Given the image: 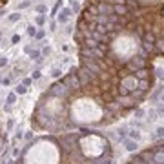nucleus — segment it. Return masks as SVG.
I'll return each mask as SVG.
<instances>
[{
	"instance_id": "412c9836",
	"label": "nucleus",
	"mask_w": 164,
	"mask_h": 164,
	"mask_svg": "<svg viewBox=\"0 0 164 164\" xmlns=\"http://www.w3.org/2000/svg\"><path fill=\"white\" fill-rule=\"evenodd\" d=\"M35 24L37 26H44L46 24V15H37L35 17Z\"/></svg>"
},
{
	"instance_id": "5701e85b",
	"label": "nucleus",
	"mask_w": 164,
	"mask_h": 164,
	"mask_svg": "<svg viewBox=\"0 0 164 164\" xmlns=\"http://www.w3.org/2000/svg\"><path fill=\"white\" fill-rule=\"evenodd\" d=\"M31 79H33V80H40L42 79V71L40 69H35V71L31 73Z\"/></svg>"
},
{
	"instance_id": "a211bd4d",
	"label": "nucleus",
	"mask_w": 164,
	"mask_h": 164,
	"mask_svg": "<svg viewBox=\"0 0 164 164\" xmlns=\"http://www.w3.org/2000/svg\"><path fill=\"white\" fill-rule=\"evenodd\" d=\"M20 155H22V148H18V146H13V148H11V157L18 159Z\"/></svg>"
},
{
	"instance_id": "f704fd0d",
	"label": "nucleus",
	"mask_w": 164,
	"mask_h": 164,
	"mask_svg": "<svg viewBox=\"0 0 164 164\" xmlns=\"http://www.w3.org/2000/svg\"><path fill=\"white\" fill-rule=\"evenodd\" d=\"M0 37H2V31H0Z\"/></svg>"
},
{
	"instance_id": "f8f14e48",
	"label": "nucleus",
	"mask_w": 164,
	"mask_h": 164,
	"mask_svg": "<svg viewBox=\"0 0 164 164\" xmlns=\"http://www.w3.org/2000/svg\"><path fill=\"white\" fill-rule=\"evenodd\" d=\"M22 15L18 13V11H15V13H9L7 15V22H11V24H15V22H20Z\"/></svg>"
},
{
	"instance_id": "6e6552de",
	"label": "nucleus",
	"mask_w": 164,
	"mask_h": 164,
	"mask_svg": "<svg viewBox=\"0 0 164 164\" xmlns=\"http://www.w3.org/2000/svg\"><path fill=\"white\" fill-rule=\"evenodd\" d=\"M141 135H142V133H141V129H137V128H133V129H129V131H128V137H129V139H133V141H139V139H141Z\"/></svg>"
},
{
	"instance_id": "72a5a7b5",
	"label": "nucleus",
	"mask_w": 164,
	"mask_h": 164,
	"mask_svg": "<svg viewBox=\"0 0 164 164\" xmlns=\"http://www.w3.org/2000/svg\"><path fill=\"white\" fill-rule=\"evenodd\" d=\"M0 164H7V161L6 159H0Z\"/></svg>"
},
{
	"instance_id": "c756f323",
	"label": "nucleus",
	"mask_w": 164,
	"mask_h": 164,
	"mask_svg": "<svg viewBox=\"0 0 164 164\" xmlns=\"http://www.w3.org/2000/svg\"><path fill=\"white\" fill-rule=\"evenodd\" d=\"M57 24H59V22H51V24H49V31H55V29H57Z\"/></svg>"
},
{
	"instance_id": "9b49d317",
	"label": "nucleus",
	"mask_w": 164,
	"mask_h": 164,
	"mask_svg": "<svg viewBox=\"0 0 164 164\" xmlns=\"http://www.w3.org/2000/svg\"><path fill=\"white\" fill-rule=\"evenodd\" d=\"M29 59L40 62L42 60V51H39V49H31V51H29Z\"/></svg>"
},
{
	"instance_id": "dca6fc26",
	"label": "nucleus",
	"mask_w": 164,
	"mask_h": 164,
	"mask_svg": "<svg viewBox=\"0 0 164 164\" xmlns=\"http://www.w3.org/2000/svg\"><path fill=\"white\" fill-rule=\"evenodd\" d=\"M49 75H51V79H59V77H62V69L55 66V68L51 69V73H49Z\"/></svg>"
},
{
	"instance_id": "f03ea898",
	"label": "nucleus",
	"mask_w": 164,
	"mask_h": 164,
	"mask_svg": "<svg viewBox=\"0 0 164 164\" xmlns=\"http://www.w3.org/2000/svg\"><path fill=\"white\" fill-rule=\"evenodd\" d=\"M121 86H124L129 93H133L137 88H139V80L135 79V77H126V79H122V82H121Z\"/></svg>"
},
{
	"instance_id": "4468645a",
	"label": "nucleus",
	"mask_w": 164,
	"mask_h": 164,
	"mask_svg": "<svg viewBox=\"0 0 164 164\" xmlns=\"http://www.w3.org/2000/svg\"><path fill=\"white\" fill-rule=\"evenodd\" d=\"M26 35H27V37H33V39H35V35H37V27H35L33 24H29V26L26 27Z\"/></svg>"
},
{
	"instance_id": "9d476101",
	"label": "nucleus",
	"mask_w": 164,
	"mask_h": 164,
	"mask_svg": "<svg viewBox=\"0 0 164 164\" xmlns=\"http://www.w3.org/2000/svg\"><path fill=\"white\" fill-rule=\"evenodd\" d=\"M17 93L15 91H11V93H7V97H6V104L7 106H13V104H17Z\"/></svg>"
},
{
	"instance_id": "7ed1b4c3",
	"label": "nucleus",
	"mask_w": 164,
	"mask_h": 164,
	"mask_svg": "<svg viewBox=\"0 0 164 164\" xmlns=\"http://www.w3.org/2000/svg\"><path fill=\"white\" fill-rule=\"evenodd\" d=\"M71 15H73L71 7H62L60 11H59V15H57V22L59 24H68V20L71 18Z\"/></svg>"
},
{
	"instance_id": "aec40b11",
	"label": "nucleus",
	"mask_w": 164,
	"mask_h": 164,
	"mask_svg": "<svg viewBox=\"0 0 164 164\" xmlns=\"http://www.w3.org/2000/svg\"><path fill=\"white\" fill-rule=\"evenodd\" d=\"M155 109H157L159 119H161V117H164V102H161V100H159V104H157V108H155Z\"/></svg>"
},
{
	"instance_id": "423d86ee",
	"label": "nucleus",
	"mask_w": 164,
	"mask_h": 164,
	"mask_svg": "<svg viewBox=\"0 0 164 164\" xmlns=\"http://www.w3.org/2000/svg\"><path fill=\"white\" fill-rule=\"evenodd\" d=\"M24 139V129H22V126H18L17 129H15V135H13V141H11V146H15L17 141H22Z\"/></svg>"
},
{
	"instance_id": "473e14b6",
	"label": "nucleus",
	"mask_w": 164,
	"mask_h": 164,
	"mask_svg": "<svg viewBox=\"0 0 164 164\" xmlns=\"http://www.w3.org/2000/svg\"><path fill=\"white\" fill-rule=\"evenodd\" d=\"M159 100H161V102H164V89H162V93H161V97H159Z\"/></svg>"
},
{
	"instance_id": "2eb2a0df",
	"label": "nucleus",
	"mask_w": 164,
	"mask_h": 164,
	"mask_svg": "<svg viewBox=\"0 0 164 164\" xmlns=\"http://www.w3.org/2000/svg\"><path fill=\"white\" fill-rule=\"evenodd\" d=\"M144 115H146V111H144L142 108H135V111H133V119H144Z\"/></svg>"
},
{
	"instance_id": "7c9ffc66",
	"label": "nucleus",
	"mask_w": 164,
	"mask_h": 164,
	"mask_svg": "<svg viewBox=\"0 0 164 164\" xmlns=\"http://www.w3.org/2000/svg\"><path fill=\"white\" fill-rule=\"evenodd\" d=\"M157 77H159L161 80H164V71L162 69H157Z\"/></svg>"
},
{
	"instance_id": "f257e3e1",
	"label": "nucleus",
	"mask_w": 164,
	"mask_h": 164,
	"mask_svg": "<svg viewBox=\"0 0 164 164\" xmlns=\"http://www.w3.org/2000/svg\"><path fill=\"white\" fill-rule=\"evenodd\" d=\"M113 49H115V53H117L119 57H124V60H128L129 57L135 55V51H137V42L133 40L131 37H128V35H122V37H119L117 42L113 44Z\"/></svg>"
},
{
	"instance_id": "ddd939ff",
	"label": "nucleus",
	"mask_w": 164,
	"mask_h": 164,
	"mask_svg": "<svg viewBox=\"0 0 164 164\" xmlns=\"http://www.w3.org/2000/svg\"><path fill=\"white\" fill-rule=\"evenodd\" d=\"M60 7H62V0H59V2L53 6V9H51V15H49V17H51V18H53V17H57V15H59V11H60Z\"/></svg>"
},
{
	"instance_id": "0eeeda50",
	"label": "nucleus",
	"mask_w": 164,
	"mask_h": 164,
	"mask_svg": "<svg viewBox=\"0 0 164 164\" xmlns=\"http://www.w3.org/2000/svg\"><path fill=\"white\" fill-rule=\"evenodd\" d=\"M150 139H151V141H157V139H164V126H159V128L155 129V133H151V135H150Z\"/></svg>"
},
{
	"instance_id": "cd10ccee",
	"label": "nucleus",
	"mask_w": 164,
	"mask_h": 164,
	"mask_svg": "<svg viewBox=\"0 0 164 164\" xmlns=\"http://www.w3.org/2000/svg\"><path fill=\"white\" fill-rule=\"evenodd\" d=\"M22 84H24V86H27V88H29V86H31V84H33V79H31V77H26V79H24V80H22Z\"/></svg>"
},
{
	"instance_id": "2f4dec72",
	"label": "nucleus",
	"mask_w": 164,
	"mask_h": 164,
	"mask_svg": "<svg viewBox=\"0 0 164 164\" xmlns=\"http://www.w3.org/2000/svg\"><path fill=\"white\" fill-rule=\"evenodd\" d=\"M49 51H51V49H49V46H44V49H42V55H49Z\"/></svg>"
},
{
	"instance_id": "bb28decb",
	"label": "nucleus",
	"mask_w": 164,
	"mask_h": 164,
	"mask_svg": "<svg viewBox=\"0 0 164 164\" xmlns=\"http://www.w3.org/2000/svg\"><path fill=\"white\" fill-rule=\"evenodd\" d=\"M9 64V59L7 57H0V68H4V66H7Z\"/></svg>"
},
{
	"instance_id": "1a4fd4ad",
	"label": "nucleus",
	"mask_w": 164,
	"mask_h": 164,
	"mask_svg": "<svg viewBox=\"0 0 164 164\" xmlns=\"http://www.w3.org/2000/svg\"><path fill=\"white\" fill-rule=\"evenodd\" d=\"M13 91H15L17 95H26V93L29 91V88H27V86H24V84H17Z\"/></svg>"
},
{
	"instance_id": "a878e982",
	"label": "nucleus",
	"mask_w": 164,
	"mask_h": 164,
	"mask_svg": "<svg viewBox=\"0 0 164 164\" xmlns=\"http://www.w3.org/2000/svg\"><path fill=\"white\" fill-rule=\"evenodd\" d=\"M18 42H20V35H18V33H15V35L11 37V44H18Z\"/></svg>"
},
{
	"instance_id": "f3484780",
	"label": "nucleus",
	"mask_w": 164,
	"mask_h": 164,
	"mask_svg": "<svg viewBox=\"0 0 164 164\" xmlns=\"http://www.w3.org/2000/svg\"><path fill=\"white\" fill-rule=\"evenodd\" d=\"M13 128H15V119H13V117H9V119H7V124H6V133L13 131Z\"/></svg>"
},
{
	"instance_id": "39448f33",
	"label": "nucleus",
	"mask_w": 164,
	"mask_h": 164,
	"mask_svg": "<svg viewBox=\"0 0 164 164\" xmlns=\"http://www.w3.org/2000/svg\"><path fill=\"white\" fill-rule=\"evenodd\" d=\"M157 119H159V115H157V109H155V108H151V109L146 113V122H148V124H150V122H155Z\"/></svg>"
},
{
	"instance_id": "c9c22d12",
	"label": "nucleus",
	"mask_w": 164,
	"mask_h": 164,
	"mask_svg": "<svg viewBox=\"0 0 164 164\" xmlns=\"http://www.w3.org/2000/svg\"><path fill=\"white\" fill-rule=\"evenodd\" d=\"M31 2H33V0H31Z\"/></svg>"
},
{
	"instance_id": "20e7f679",
	"label": "nucleus",
	"mask_w": 164,
	"mask_h": 164,
	"mask_svg": "<svg viewBox=\"0 0 164 164\" xmlns=\"http://www.w3.org/2000/svg\"><path fill=\"white\" fill-rule=\"evenodd\" d=\"M122 144H124V148H126V151H129V153H135L139 150V142L133 141V139H129V137H126L122 141Z\"/></svg>"
},
{
	"instance_id": "b1692460",
	"label": "nucleus",
	"mask_w": 164,
	"mask_h": 164,
	"mask_svg": "<svg viewBox=\"0 0 164 164\" xmlns=\"http://www.w3.org/2000/svg\"><path fill=\"white\" fill-rule=\"evenodd\" d=\"M24 139L31 142V141H35V133H33V131H26V133H24Z\"/></svg>"
},
{
	"instance_id": "4be33fe9",
	"label": "nucleus",
	"mask_w": 164,
	"mask_h": 164,
	"mask_svg": "<svg viewBox=\"0 0 164 164\" xmlns=\"http://www.w3.org/2000/svg\"><path fill=\"white\" fill-rule=\"evenodd\" d=\"M35 11H37L39 15H44V13L47 11V6H46V4H39V6L35 7Z\"/></svg>"
},
{
	"instance_id": "c85d7f7f",
	"label": "nucleus",
	"mask_w": 164,
	"mask_h": 164,
	"mask_svg": "<svg viewBox=\"0 0 164 164\" xmlns=\"http://www.w3.org/2000/svg\"><path fill=\"white\" fill-rule=\"evenodd\" d=\"M0 84H2V86H9V84H11V79H2Z\"/></svg>"
},
{
	"instance_id": "6ab92c4d",
	"label": "nucleus",
	"mask_w": 164,
	"mask_h": 164,
	"mask_svg": "<svg viewBox=\"0 0 164 164\" xmlns=\"http://www.w3.org/2000/svg\"><path fill=\"white\" fill-rule=\"evenodd\" d=\"M31 4H33V2H31V0H22L20 4H18V6H17V11H20V9H26V7H29V6H31Z\"/></svg>"
},
{
	"instance_id": "393cba45",
	"label": "nucleus",
	"mask_w": 164,
	"mask_h": 164,
	"mask_svg": "<svg viewBox=\"0 0 164 164\" xmlns=\"http://www.w3.org/2000/svg\"><path fill=\"white\" fill-rule=\"evenodd\" d=\"M44 37H46V29H39V31H37V35H35V39H37V40H42Z\"/></svg>"
}]
</instances>
